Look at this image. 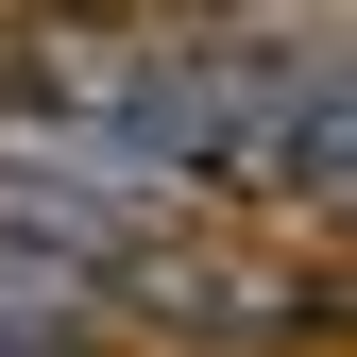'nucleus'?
Instances as JSON below:
<instances>
[{
    "label": "nucleus",
    "instance_id": "nucleus-1",
    "mask_svg": "<svg viewBox=\"0 0 357 357\" xmlns=\"http://www.w3.org/2000/svg\"><path fill=\"white\" fill-rule=\"evenodd\" d=\"M102 289L119 273H85V255H52V238H0V357H85Z\"/></svg>",
    "mask_w": 357,
    "mask_h": 357
}]
</instances>
